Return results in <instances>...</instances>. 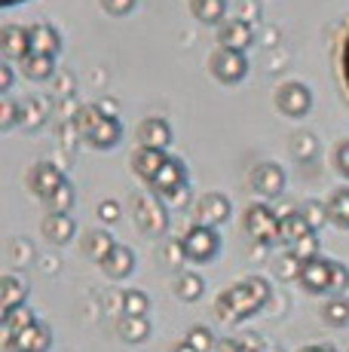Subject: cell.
Here are the masks:
<instances>
[{
  "label": "cell",
  "instance_id": "cell-7",
  "mask_svg": "<svg viewBox=\"0 0 349 352\" xmlns=\"http://www.w3.org/2000/svg\"><path fill=\"white\" fill-rule=\"evenodd\" d=\"M184 187H187V166L174 157L166 160V166L159 168V175L150 181V193H157L163 202L172 199V196L178 190H184Z\"/></svg>",
  "mask_w": 349,
  "mask_h": 352
},
{
  "label": "cell",
  "instance_id": "cell-31",
  "mask_svg": "<svg viewBox=\"0 0 349 352\" xmlns=\"http://www.w3.org/2000/svg\"><path fill=\"white\" fill-rule=\"evenodd\" d=\"M203 291H205V282L199 273H178V279H174V294H178L184 303L199 300Z\"/></svg>",
  "mask_w": 349,
  "mask_h": 352
},
{
  "label": "cell",
  "instance_id": "cell-24",
  "mask_svg": "<svg viewBox=\"0 0 349 352\" xmlns=\"http://www.w3.org/2000/svg\"><path fill=\"white\" fill-rule=\"evenodd\" d=\"M190 12L203 25H221L227 19V0H190Z\"/></svg>",
  "mask_w": 349,
  "mask_h": 352
},
{
  "label": "cell",
  "instance_id": "cell-4",
  "mask_svg": "<svg viewBox=\"0 0 349 352\" xmlns=\"http://www.w3.org/2000/svg\"><path fill=\"white\" fill-rule=\"evenodd\" d=\"M243 230L260 245L279 242V214L264 202H251L243 214Z\"/></svg>",
  "mask_w": 349,
  "mask_h": 352
},
{
  "label": "cell",
  "instance_id": "cell-8",
  "mask_svg": "<svg viewBox=\"0 0 349 352\" xmlns=\"http://www.w3.org/2000/svg\"><path fill=\"white\" fill-rule=\"evenodd\" d=\"M0 50H3V56L10 58V62H22V58H28L31 52H34V46H31V28H25V25H0Z\"/></svg>",
  "mask_w": 349,
  "mask_h": 352
},
{
  "label": "cell",
  "instance_id": "cell-10",
  "mask_svg": "<svg viewBox=\"0 0 349 352\" xmlns=\"http://www.w3.org/2000/svg\"><path fill=\"white\" fill-rule=\"evenodd\" d=\"M297 282L310 291V294H331V261L319 254V257H313V261L300 263Z\"/></svg>",
  "mask_w": 349,
  "mask_h": 352
},
{
  "label": "cell",
  "instance_id": "cell-14",
  "mask_svg": "<svg viewBox=\"0 0 349 352\" xmlns=\"http://www.w3.org/2000/svg\"><path fill=\"white\" fill-rule=\"evenodd\" d=\"M254 40V31L251 25L243 22V19H224V22L218 25V46H224V50H236V52H245L248 46H251Z\"/></svg>",
  "mask_w": 349,
  "mask_h": 352
},
{
  "label": "cell",
  "instance_id": "cell-54",
  "mask_svg": "<svg viewBox=\"0 0 349 352\" xmlns=\"http://www.w3.org/2000/svg\"><path fill=\"white\" fill-rule=\"evenodd\" d=\"M174 352H196V349H193V346H190V343H187V340H181L178 346H174Z\"/></svg>",
  "mask_w": 349,
  "mask_h": 352
},
{
  "label": "cell",
  "instance_id": "cell-26",
  "mask_svg": "<svg viewBox=\"0 0 349 352\" xmlns=\"http://www.w3.org/2000/svg\"><path fill=\"white\" fill-rule=\"evenodd\" d=\"M102 120H104V111H102V107H98V104H83V107L77 111V117L71 120V126H74V132H77L80 138L86 141L98 126H102Z\"/></svg>",
  "mask_w": 349,
  "mask_h": 352
},
{
  "label": "cell",
  "instance_id": "cell-16",
  "mask_svg": "<svg viewBox=\"0 0 349 352\" xmlns=\"http://www.w3.org/2000/svg\"><path fill=\"white\" fill-rule=\"evenodd\" d=\"M166 160H169V153H166V151H153V147H135V151H132V157H129L132 172H135L141 181H147V184H150V181L159 175V168L166 166Z\"/></svg>",
  "mask_w": 349,
  "mask_h": 352
},
{
  "label": "cell",
  "instance_id": "cell-52",
  "mask_svg": "<svg viewBox=\"0 0 349 352\" xmlns=\"http://www.w3.org/2000/svg\"><path fill=\"white\" fill-rule=\"evenodd\" d=\"M300 352H337V349H334L331 343H322V346H319V343H315V346H304Z\"/></svg>",
  "mask_w": 349,
  "mask_h": 352
},
{
  "label": "cell",
  "instance_id": "cell-15",
  "mask_svg": "<svg viewBox=\"0 0 349 352\" xmlns=\"http://www.w3.org/2000/svg\"><path fill=\"white\" fill-rule=\"evenodd\" d=\"M49 343H52L49 328L37 322V324H31V328L19 331V334L12 337L10 343H3V346L10 352H46V349H49Z\"/></svg>",
  "mask_w": 349,
  "mask_h": 352
},
{
  "label": "cell",
  "instance_id": "cell-36",
  "mask_svg": "<svg viewBox=\"0 0 349 352\" xmlns=\"http://www.w3.org/2000/svg\"><path fill=\"white\" fill-rule=\"evenodd\" d=\"M22 126V104L19 101H12L10 96L0 98V129L3 132H10V129Z\"/></svg>",
  "mask_w": 349,
  "mask_h": 352
},
{
  "label": "cell",
  "instance_id": "cell-56",
  "mask_svg": "<svg viewBox=\"0 0 349 352\" xmlns=\"http://www.w3.org/2000/svg\"><path fill=\"white\" fill-rule=\"evenodd\" d=\"M243 352H258V349H248V346H243Z\"/></svg>",
  "mask_w": 349,
  "mask_h": 352
},
{
  "label": "cell",
  "instance_id": "cell-41",
  "mask_svg": "<svg viewBox=\"0 0 349 352\" xmlns=\"http://www.w3.org/2000/svg\"><path fill=\"white\" fill-rule=\"evenodd\" d=\"M163 257H166V263H169V267H181V263L187 261L184 242H181V239H169V242L163 245Z\"/></svg>",
  "mask_w": 349,
  "mask_h": 352
},
{
  "label": "cell",
  "instance_id": "cell-5",
  "mask_svg": "<svg viewBox=\"0 0 349 352\" xmlns=\"http://www.w3.org/2000/svg\"><path fill=\"white\" fill-rule=\"evenodd\" d=\"M273 104H276V111L282 117H291V120H300L310 113L313 107V92L306 83H300V80H288V83H282L276 89V96H273Z\"/></svg>",
  "mask_w": 349,
  "mask_h": 352
},
{
  "label": "cell",
  "instance_id": "cell-29",
  "mask_svg": "<svg viewBox=\"0 0 349 352\" xmlns=\"http://www.w3.org/2000/svg\"><path fill=\"white\" fill-rule=\"evenodd\" d=\"M46 111H49V104H46V98L40 96H31L22 101V126L28 129V132H34L46 123Z\"/></svg>",
  "mask_w": 349,
  "mask_h": 352
},
{
  "label": "cell",
  "instance_id": "cell-47",
  "mask_svg": "<svg viewBox=\"0 0 349 352\" xmlns=\"http://www.w3.org/2000/svg\"><path fill=\"white\" fill-rule=\"evenodd\" d=\"M31 254H34L31 242H25V239H16V242H12V261H16V263H28Z\"/></svg>",
  "mask_w": 349,
  "mask_h": 352
},
{
  "label": "cell",
  "instance_id": "cell-51",
  "mask_svg": "<svg viewBox=\"0 0 349 352\" xmlns=\"http://www.w3.org/2000/svg\"><path fill=\"white\" fill-rule=\"evenodd\" d=\"M98 107L104 111V117H117V104H113L111 98H102V101H98Z\"/></svg>",
  "mask_w": 349,
  "mask_h": 352
},
{
  "label": "cell",
  "instance_id": "cell-44",
  "mask_svg": "<svg viewBox=\"0 0 349 352\" xmlns=\"http://www.w3.org/2000/svg\"><path fill=\"white\" fill-rule=\"evenodd\" d=\"M334 168H337L344 178H349V141H340L334 147Z\"/></svg>",
  "mask_w": 349,
  "mask_h": 352
},
{
  "label": "cell",
  "instance_id": "cell-19",
  "mask_svg": "<svg viewBox=\"0 0 349 352\" xmlns=\"http://www.w3.org/2000/svg\"><path fill=\"white\" fill-rule=\"evenodd\" d=\"M117 248V242L111 239V233H104V230H89V233H83V242H80V252L83 257H89V261L95 263H104V257Z\"/></svg>",
  "mask_w": 349,
  "mask_h": 352
},
{
  "label": "cell",
  "instance_id": "cell-22",
  "mask_svg": "<svg viewBox=\"0 0 349 352\" xmlns=\"http://www.w3.org/2000/svg\"><path fill=\"white\" fill-rule=\"evenodd\" d=\"M120 138H123V126H120V120L117 117H104L102 126L86 138V144L95 147V151H111V147L120 144Z\"/></svg>",
  "mask_w": 349,
  "mask_h": 352
},
{
  "label": "cell",
  "instance_id": "cell-21",
  "mask_svg": "<svg viewBox=\"0 0 349 352\" xmlns=\"http://www.w3.org/2000/svg\"><path fill=\"white\" fill-rule=\"evenodd\" d=\"M310 233H315V230L306 224V218L300 214V208H297V212L279 214V242H288V245H294L297 239H304V236H310Z\"/></svg>",
  "mask_w": 349,
  "mask_h": 352
},
{
  "label": "cell",
  "instance_id": "cell-42",
  "mask_svg": "<svg viewBox=\"0 0 349 352\" xmlns=\"http://www.w3.org/2000/svg\"><path fill=\"white\" fill-rule=\"evenodd\" d=\"M98 3H102V10L107 12V16L123 19V16H129V12L135 10L138 0H98Z\"/></svg>",
  "mask_w": 349,
  "mask_h": 352
},
{
  "label": "cell",
  "instance_id": "cell-18",
  "mask_svg": "<svg viewBox=\"0 0 349 352\" xmlns=\"http://www.w3.org/2000/svg\"><path fill=\"white\" fill-rule=\"evenodd\" d=\"M31 46H34V52H40V56L56 58L62 52V34H58L56 25L37 22V25H31Z\"/></svg>",
  "mask_w": 349,
  "mask_h": 352
},
{
  "label": "cell",
  "instance_id": "cell-28",
  "mask_svg": "<svg viewBox=\"0 0 349 352\" xmlns=\"http://www.w3.org/2000/svg\"><path fill=\"white\" fill-rule=\"evenodd\" d=\"M117 328L126 343H144L147 337H150V322H147V316H123Z\"/></svg>",
  "mask_w": 349,
  "mask_h": 352
},
{
  "label": "cell",
  "instance_id": "cell-1",
  "mask_svg": "<svg viewBox=\"0 0 349 352\" xmlns=\"http://www.w3.org/2000/svg\"><path fill=\"white\" fill-rule=\"evenodd\" d=\"M270 297H273V288L264 276H248V279L230 285L224 294H218V300H214V316L227 324H236V322L258 313Z\"/></svg>",
  "mask_w": 349,
  "mask_h": 352
},
{
  "label": "cell",
  "instance_id": "cell-30",
  "mask_svg": "<svg viewBox=\"0 0 349 352\" xmlns=\"http://www.w3.org/2000/svg\"><path fill=\"white\" fill-rule=\"evenodd\" d=\"M328 218H331L334 227L349 230V187H340V190L331 193V199H328Z\"/></svg>",
  "mask_w": 349,
  "mask_h": 352
},
{
  "label": "cell",
  "instance_id": "cell-25",
  "mask_svg": "<svg viewBox=\"0 0 349 352\" xmlns=\"http://www.w3.org/2000/svg\"><path fill=\"white\" fill-rule=\"evenodd\" d=\"M288 151H291L294 160L313 162L315 157H319V138H315L313 132H306V129H300V132L291 135V141H288Z\"/></svg>",
  "mask_w": 349,
  "mask_h": 352
},
{
  "label": "cell",
  "instance_id": "cell-33",
  "mask_svg": "<svg viewBox=\"0 0 349 352\" xmlns=\"http://www.w3.org/2000/svg\"><path fill=\"white\" fill-rule=\"evenodd\" d=\"M322 319H325L331 328H346L349 324V297L337 294L322 307Z\"/></svg>",
  "mask_w": 349,
  "mask_h": 352
},
{
  "label": "cell",
  "instance_id": "cell-12",
  "mask_svg": "<svg viewBox=\"0 0 349 352\" xmlns=\"http://www.w3.org/2000/svg\"><path fill=\"white\" fill-rule=\"evenodd\" d=\"M193 214H196V224H205V227H218L230 218V199L224 193H205L196 199L193 206Z\"/></svg>",
  "mask_w": 349,
  "mask_h": 352
},
{
  "label": "cell",
  "instance_id": "cell-13",
  "mask_svg": "<svg viewBox=\"0 0 349 352\" xmlns=\"http://www.w3.org/2000/svg\"><path fill=\"white\" fill-rule=\"evenodd\" d=\"M135 138H138V147H153V151H166L172 144V126L166 123L163 117H147L141 120L138 129H135Z\"/></svg>",
  "mask_w": 349,
  "mask_h": 352
},
{
  "label": "cell",
  "instance_id": "cell-39",
  "mask_svg": "<svg viewBox=\"0 0 349 352\" xmlns=\"http://www.w3.org/2000/svg\"><path fill=\"white\" fill-rule=\"evenodd\" d=\"M300 214L306 218V224H310L313 230H319L328 218V202H304V208H300Z\"/></svg>",
  "mask_w": 349,
  "mask_h": 352
},
{
  "label": "cell",
  "instance_id": "cell-11",
  "mask_svg": "<svg viewBox=\"0 0 349 352\" xmlns=\"http://www.w3.org/2000/svg\"><path fill=\"white\" fill-rule=\"evenodd\" d=\"M65 181L68 178L58 172V166H52V162H34L28 172V190L34 193L37 199H49Z\"/></svg>",
  "mask_w": 349,
  "mask_h": 352
},
{
  "label": "cell",
  "instance_id": "cell-27",
  "mask_svg": "<svg viewBox=\"0 0 349 352\" xmlns=\"http://www.w3.org/2000/svg\"><path fill=\"white\" fill-rule=\"evenodd\" d=\"M19 67H22V74L28 80H49L52 74H56V58L52 56H40V52H31L28 58H22L19 62Z\"/></svg>",
  "mask_w": 349,
  "mask_h": 352
},
{
  "label": "cell",
  "instance_id": "cell-3",
  "mask_svg": "<svg viewBox=\"0 0 349 352\" xmlns=\"http://www.w3.org/2000/svg\"><path fill=\"white\" fill-rule=\"evenodd\" d=\"M209 74L218 80V83H224V86L243 83V80L248 77V58H245V52L214 46V52L209 56Z\"/></svg>",
  "mask_w": 349,
  "mask_h": 352
},
{
  "label": "cell",
  "instance_id": "cell-45",
  "mask_svg": "<svg viewBox=\"0 0 349 352\" xmlns=\"http://www.w3.org/2000/svg\"><path fill=\"white\" fill-rule=\"evenodd\" d=\"M239 19L248 25H254L260 19V6H258V0H239Z\"/></svg>",
  "mask_w": 349,
  "mask_h": 352
},
{
  "label": "cell",
  "instance_id": "cell-37",
  "mask_svg": "<svg viewBox=\"0 0 349 352\" xmlns=\"http://www.w3.org/2000/svg\"><path fill=\"white\" fill-rule=\"evenodd\" d=\"M322 252V242H319V233H310V236H304V239H297L291 245V257H297L300 263H306V261H313V257H319Z\"/></svg>",
  "mask_w": 349,
  "mask_h": 352
},
{
  "label": "cell",
  "instance_id": "cell-2",
  "mask_svg": "<svg viewBox=\"0 0 349 352\" xmlns=\"http://www.w3.org/2000/svg\"><path fill=\"white\" fill-rule=\"evenodd\" d=\"M132 218H135L141 236L159 239L169 230V206L157 193H135L132 196Z\"/></svg>",
  "mask_w": 349,
  "mask_h": 352
},
{
  "label": "cell",
  "instance_id": "cell-48",
  "mask_svg": "<svg viewBox=\"0 0 349 352\" xmlns=\"http://www.w3.org/2000/svg\"><path fill=\"white\" fill-rule=\"evenodd\" d=\"M12 83H16V77H12V65L3 62V65H0V92H3V96H10Z\"/></svg>",
  "mask_w": 349,
  "mask_h": 352
},
{
  "label": "cell",
  "instance_id": "cell-32",
  "mask_svg": "<svg viewBox=\"0 0 349 352\" xmlns=\"http://www.w3.org/2000/svg\"><path fill=\"white\" fill-rule=\"evenodd\" d=\"M0 285H3V313L22 307L25 297H28V282H22L19 276H3Z\"/></svg>",
  "mask_w": 349,
  "mask_h": 352
},
{
  "label": "cell",
  "instance_id": "cell-49",
  "mask_svg": "<svg viewBox=\"0 0 349 352\" xmlns=\"http://www.w3.org/2000/svg\"><path fill=\"white\" fill-rule=\"evenodd\" d=\"M187 199H190V187H184V190H178L172 199H166V206H169V208H184Z\"/></svg>",
  "mask_w": 349,
  "mask_h": 352
},
{
  "label": "cell",
  "instance_id": "cell-55",
  "mask_svg": "<svg viewBox=\"0 0 349 352\" xmlns=\"http://www.w3.org/2000/svg\"><path fill=\"white\" fill-rule=\"evenodd\" d=\"M0 3L6 6V10H10V6H16V3H22V0H0Z\"/></svg>",
  "mask_w": 349,
  "mask_h": 352
},
{
  "label": "cell",
  "instance_id": "cell-20",
  "mask_svg": "<svg viewBox=\"0 0 349 352\" xmlns=\"http://www.w3.org/2000/svg\"><path fill=\"white\" fill-rule=\"evenodd\" d=\"M102 270L111 279H126V276H132V270H135V252H132L129 245H117L104 257Z\"/></svg>",
  "mask_w": 349,
  "mask_h": 352
},
{
  "label": "cell",
  "instance_id": "cell-23",
  "mask_svg": "<svg viewBox=\"0 0 349 352\" xmlns=\"http://www.w3.org/2000/svg\"><path fill=\"white\" fill-rule=\"evenodd\" d=\"M31 324H37V316H34V309L25 307V303L16 309H10V313H3V343H10L19 331L31 328Z\"/></svg>",
  "mask_w": 349,
  "mask_h": 352
},
{
  "label": "cell",
  "instance_id": "cell-34",
  "mask_svg": "<svg viewBox=\"0 0 349 352\" xmlns=\"http://www.w3.org/2000/svg\"><path fill=\"white\" fill-rule=\"evenodd\" d=\"M74 202H77V190H74L71 181H65V184L58 187V190L52 193L49 199H43V206H46V212H62V214H71Z\"/></svg>",
  "mask_w": 349,
  "mask_h": 352
},
{
  "label": "cell",
  "instance_id": "cell-6",
  "mask_svg": "<svg viewBox=\"0 0 349 352\" xmlns=\"http://www.w3.org/2000/svg\"><path fill=\"white\" fill-rule=\"evenodd\" d=\"M181 242H184L187 261L193 263H209L221 252V236L214 233V227H205V224H193L181 236Z\"/></svg>",
  "mask_w": 349,
  "mask_h": 352
},
{
  "label": "cell",
  "instance_id": "cell-50",
  "mask_svg": "<svg viewBox=\"0 0 349 352\" xmlns=\"http://www.w3.org/2000/svg\"><path fill=\"white\" fill-rule=\"evenodd\" d=\"M212 352H243V346H239L236 340H227V337H224V340L214 343V349H212Z\"/></svg>",
  "mask_w": 349,
  "mask_h": 352
},
{
  "label": "cell",
  "instance_id": "cell-53",
  "mask_svg": "<svg viewBox=\"0 0 349 352\" xmlns=\"http://www.w3.org/2000/svg\"><path fill=\"white\" fill-rule=\"evenodd\" d=\"M58 92H62V96H68V92H71V80H68V74H65V77L58 80Z\"/></svg>",
  "mask_w": 349,
  "mask_h": 352
},
{
  "label": "cell",
  "instance_id": "cell-35",
  "mask_svg": "<svg viewBox=\"0 0 349 352\" xmlns=\"http://www.w3.org/2000/svg\"><path fill=\"white\" fill-rule=\"evenodd\" d=\"M150 309V297L138 288H129L123 291V316H147Z\"/></svg>",
  "mask_w": 349,
  "mask_h": 352
},
{
  "label": "cell",
  "instance_id": "cell-46",
  "mask_svg": "<svg viewBox=\"0 0 349 352\" xmlns=\"http://www.w3.org/2000/svg\"><path fill=\"white\" fill-rule=\"evenodd\" d=\"M340 77H344V86L349 92V28L344 34V43H340Z\"/></svg>",
  "mask_w": 349,
  "mask_h": 352
},
{
  "label": "cell",
  "instance_id": "cell-43",
  "mask_svg": "<svg viewBox=\"0 0 349 352\" xmlns=\"http://www.w3.org/2000/svg\"><path fill=\"white\" fill-rule=\"evenodd\" d=\"M98 221H104V224H117L120 218H123V208H120V202H113V199H104V202H98Z\"/></svg>",
  "mask_w": 349,
  "mask_h": 352
},
{
  "label": "cell",
  "instance_id": "cell-40",
  "mask_svg": "<svg viewBox=\"0 0 349 352\" xmlns=\"http://www.w3.org/2000/svg\"><path fill=\"white\" fill-rule=\"evenodd\" d=\"M349 288V267L340 261H331V294H344V291Z\"/></svg>",
  "mask_w": 349,
  "mask_h": 352
},
{
  "label": "cell",
  "instance_id": "cell-9",
  "mask_svg": "<svg viewBox=\"0 0 349 352\" xmlns=\"http://www.w3.org/2000/svg\"><path fill=\"white\" fill-rule=\"evenodd\" d=\"M251 190L264 199H276L285 190V172L279 162H260L251 168Z\"/></svg>",
  "mask_w": 349,
  "mask_h": 352
},
{
  "label": "cell",
  "instance_id": "cell-17",
  "mask_svg": "<svg viewBox=\"0 0 349 352\" xmlns=\"http://www.w3.org/2000/svg\"><path fill=\"white\" fill-rule=\"evenodd\" d=\"M40 230H43V236L49 242H56V245H65V242L74 239V233H77V221L71 218V214H62V212H46L43 224H40Z\"/></svg>",
  "mask_w": 349,
  "mask_h": 352
},
{
  "label": "cell",
  "instance_id": "cell-38",
  "mask_svg": "<svg viewBox=\"0 0 349 352\" xmlns=\"http://www.w3.org/2000/svg\"><path fill=\"white\" fill-rule=\"evenodd\" d=\"M184 340L190 343V346L196 349V352H212V349H214V343H218V340L212 337V331L205 328V324H196V328H190V331H187Z\"/></svg>",
  "mask_w": 349,
  "mask_h": 352
}]
</instances>
